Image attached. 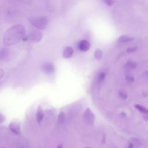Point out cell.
<instances>
[{"instance_id":"cell-1","label":"cell","mask_w":148,"mask_h":148,"mask_svg":"<svg viewBox=\"0 0 148 148\" xmlns=\"http://www.w3.org/2000/svg\"><path fill=\"white\" fill-rule=\"evenodd\" d=\"M26 33L25 27L16 25L7 30L4 35V43L6 45H13L24 38Z\"/></svg>"},{"instance_id":"cell-2","label":"cell","mask_w":148,"mask_h":148,"mask_svg":"<svg viewBox=\"0 0 148 148\" xmlns=\"http://www.w3.org/2000/svg\"><path fill=\"white\" fill-rule=\"evenodd\" d=\"M30 22L37 29L39 30H44L47 27L48 20L46 17L41 16L38 18H32L30 19Z\"/></svg>"},{"instance_id":"cell-3","label":"cell","mask_w":148,"mask_h":148,"mask_svg":"<svg viewBox=\"0 0 148 148\" xmlns=\"http://www.w3.org/2000/svg\"><path fill=\"white\" fill-rule=\"evenodd\" d=\"M42 38H43V35L42 33L40 32L35 31V32L31 33L27 37H26V38H24L23 40L26 41H29L33 42H40L42 39Z\"/></svg>"},{"instance_id":"cell-4","label":"cell","mask_w":148,"mask_h":148,"mask_svg":"<svg viewBox=\"0 0 148 148\" xmlns=\"http://www.w3.org/2000/svg\"><path fill=\"white\" fill-rule=\"evenodd\" d=\"M83 116L85 121L88 124H92L94 123L95 119V117L93 112H92V111L89 108L86 109V110L84 113Z\"/></svg>"},{"instance_id":"cell-5","label":"cell","mask_w":148,"mask_h":148,"mask_svg":"<svg viewBox=\"0 0 148 148\" xmlns=\"http://www.w3.org/2000/svg\"><path fill=\"white\" fill-rule=\"evenodd\" d=\"M42 70L46 74H52L55 72V67L52 63H46L42 66Z\"/></svg>"},{"instance_id":"cell-6","label":"cell","mask_w":148,"mask_h":148,"mask_svg":"<svg viewBox=\"0 0 148 148\" xmlns=\"http://www.w3.org/2000/svg\"><path fill=\"white\" fill-rule=\"evenodd\" d=\"M90 44L88 41L82 40L78 44V48L80 51L86 52L89 50Z\"/></svg>"},{"instance_id":"cell-7","label":"cell","mask_w":148,"mask_h":148,"mask_svg":"<svg viewBox=\"0 0 148 148\" xmlns=\"http://www.w3.org/2000/svg\"><path fill=\"white\" fill-rule=\"evenodd\" d=\"M10 129L16 134H20V125L18 122L13 121L9 125Z\"/></svg>"},{"instance_id":"cell-8","label":"cell","mask_w":148,"mask_h":148,"mask_svg":"<svg viewBox=\"0 0 148 148\" xmlns=\"http://www.w3.org/2000/svg\"><path fill=\"white\" fill-rule=\"evenodd\" d=\"M135 108L136 109H138L140 113H142L143 117V119H145V120L147 121L148 120V109H146V108L143 107V106L138 105V104L135 105Z\"/></svg>"},{"instance_id":"cell-9","label":"cell","mask_w":148,"mask_h":148,"mask_svg":"<svg viewBox=\"0 0 148 148\" xmlns=\"http://www.w3.org/2000/svg\"><path fill=\"white\" fill-rule=\"evenodd\" d=\"M74 53V50L70 46H67L64 48L63 50V57L65 59H69L70 58Z\"/></svg>"},{"instance_id":"cell-10","label":"cell","mask_w":148,"mask_h":148,"mask_svg":"<svg viewBox=\"0 0 148 148\" xmlns=\"http://www.w3.org/2000/svg\"><path fill=\"white\" fill-rule=\"evenodd\" d=\"M44 116V115L43 110H42L41 106H39V107L37 109V112L36 113V120L39 124H40L41 122L42 121Z\"/></svg>"},{"instance_id":"cell-11","label":"cell","mask_w":148,"mask_h":148,"mask_svg":"<svg viewBox=\"0 0 148 148\" xmlns=\"http://www.w3.org/2000/svg\"><path fill=\"white\" fill-rule=\"evenodd\" d=\"M134 39V38H131L127 35H122L120 37H119L118 41L119 42H121V43H126V42H128L133 41Z\"/></svg>"},{"instance_id":"cell-12","label":"cell","mask_w":148,"mask_h":148,"mask_svg":"<svg viewBox=\"0 0 148 148\" xmlns=\"http://www.w3.org/2000/svg\"><path fill=\"white\" fill-rule=\"evenodd\" d=\"M124 67L127 70H134L136 67V63L132 61H128Z\"/></svg>"},{"instance_id":"cell-13","label":"cell","mask_w":148,"mask_h":148,"mask_svg":"<svg viewBox=\"0 0 148 148\" xmlns=\"http://www.w3.org/2000/svg\"><path fill=\"white\" fill-rule=\"evenodd\" d=\"M9 50L7 48H4L1 49V53H0V57L1 60H5L8 56Z\"/></svg>"},{"instance_id":"cell-14","label":"cell","mask_w":148,"mask_h":148,"mask_svg":"<svg viewBox=\"0 0 148 148\" xmlns=\"http://www.w3.org/2000/svg\"><path fill=\"white\" fill-rule=\"evenodd\" d=\"M64 120H65V115L64 113V112H61L60 113V114L58 116V119H57V123L59 125H61L64 123Z\"/></svg>"},{"instance_id":"cell-15","label":"cell","mask_w":148,"mask_h":148,"mask_svg":"<svg viewBox=\"0 0 148 148\" xmlns=\"http://www.w3.org/2000/svg\"><path fill=\"white\" fill-rule=\"evenodd\" d=\"M103 55V52L101 50L98 49L94 52V56L97 59H100L102 58Z\"/></svg>"},{"instance_id":"cell-16","label":"cell","mask_w":148,"mask_h":148,"mask_svg":"<svg viewBox=\"0 0 148 148\" xmlns=\"http://www.w3.org/2000/svg\"><path fill=\"white\" fill-rule=\"evenodd\" d=\"M130 142H131V143H132L134 146H136V147H138V146H139V145H140V140H139L138 139H137V138H131Z\"/></svg>"},{"instance_id":"cell-17","label":"cell","mask_w":148,"mask_h":148,"mask_svg":"<svg viewBox=\"0 0 148 148\" xmlns=\"http://www.w3.org/2000/svg\"><path fill=\"white\" fill-rule=\"evenodd\" d=\"M119 95L123 100H126L127 98V94L124 90H120L119 91Z\"/></svg>"},{"instance_id":"cell-18","label":"cell","mask_w":148,"mask_h":148,"mask_svg":"<svg viewBox=\"0 0 148 148\" xmlns=\"http://www.w3.org/2000/svg\"><path fill=\"white\" fill-rule=\"evenodd\" d=\"M125 79L130 83H132L134 81V78L131 74H127L125 75Z\"/></svg>"},{"instance_id":"cell-19","label":"cell","mask_w":148,"mask_h":148,"mask_svg":"<svg viewBox=\"0 0 148 148\" xmlns=\"http://www.w3.org/2000/svg\"><path fill=\"white\" fill-rule=\"evenodd\" d=\"M105 78V72H101L98 76V80L99 82H102Z\"/></svg>"},{"instance_id":"cell-20","label":"cell","mask_w":148,"mask_h":148,"mask_svg":"<svg viewBox=\"0 0 148 148\" xmlns=\"http://www.w3.org/2000/svg\"><path fill=\"white\" fill-rule=\"evenodd\" d=\"M105 2V3L108 5V6H112L113 4H114L115 1L113 0H105L104 1Z\"/></svg>"},{"instance_id":"cell-21","label":"cell","mask_w":148,"mask_h":148,"mask_svg":"<svg viewBox=\"0 0 148 148\" xmlns=\"http://www.w3.org/2000/svg\"><path fill=\"white\" fill-rule=\"evenodd\" d=\"M136 50V48H128L127 50V52L128 53H131L134 52Z\"/></svg>"},{"instance_id":"cell-22","label":"cell","mask_w":148,"mask_h":148,"mask_svg":"<svg viewBox=\"0 0 148 148\" xmlns=\"http://www.w3.org/2000/svg\"><path fill=\"white\" fill-rule=\"evenodd\" d=\"M134 146L133 145V144L132 143H131V142H129V143H128V148H134Z\"/></svg>"},{"instance_id":"cell-23","label":"cell","mask_w":148,"mask_h":148,"mask_svg":"<svg viewBox=\"0 0 148 148\" xmlns=\"http://www.w3.org/2000/svg\"><path fill=\"white\" fill-rule=\"evenodd\" d=\"M0 73H1V75H0V76H1V79H2L3 76V71L2 70H0Z\"/></svg>"},{"instance_id":"cell-24","label":"cell","mask_w":148,"mask_h":148,"mask_svg":"<svg viewBox=\"0 0 148 148\" xmlns=\"http://www.w3.org/2000/svg\"><path fill=\"white\" fill-rule=\"evenodd\" d=\"M57 148H63V145H59L57 146Z\"/></svg>"},{"instance_id":"cell-25","label":"cell","mask_w":148,"mask_h":148,"mask_svg":"<svg viewBox=\"0 0 148 148\" xmlns=\"http://www.w3.org/2000/svg\"><path fill=\"white\" fill-rule=\"evenodd\" d=\"M145 74L146 75V76H148V71H145Z\"/></svg>"},{"instance_id":"cell-26","label":"cell","mask_w":148,"mask_h":148,"mask_svg":"<svg viewBox=\"0 0 148 148\" xmlns=\"http://www.w3.org/2000/svg\"><path fill=\"white\" fill-rule=\"evenodd\" d=\"M85 148H91V147H89V146H87V147H86Z\"/></svg>"}]
</instances>
